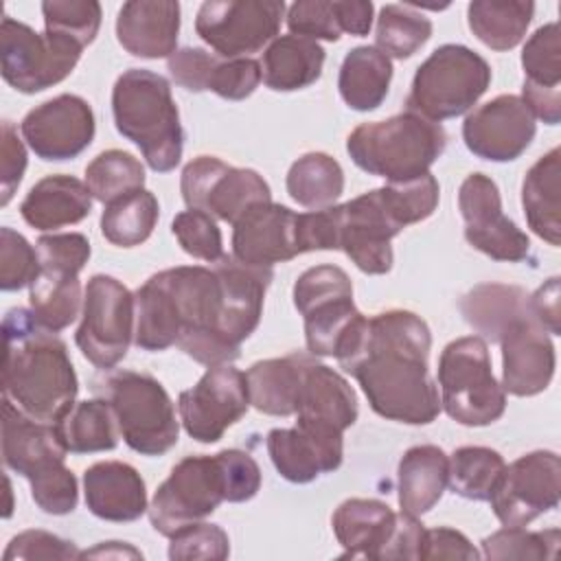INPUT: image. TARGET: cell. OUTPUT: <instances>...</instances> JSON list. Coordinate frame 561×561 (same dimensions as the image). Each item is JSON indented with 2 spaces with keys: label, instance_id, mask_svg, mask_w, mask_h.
I'll use <instances>...</instances> for the list:
<instances>
[{
  "label": "cell",
  "instance_id": "1",
  "mask_svg": "<svg viewBox=\"0 0 561 561\" xmlns=\"http://www.w3.org/2000/svg\"><path fill=\"white\" fill-rule=\"evenodd\" d=\"M270 267L224 254L213 267L180 265L149 276L134 294V344L158 353L178 344L204 366L230 364L261 322Z\"/></svg>",
  "mask_w": 561,
  "mask_h": 561
},
{
  "label": "cell",
  "instance_id": "2",
  "mask_svg": "<svg viewBox=\"0 0 561 561\" xmlns=\"http://www.w3.org/2000/svg\"><path fill=\"white\" fill-rule=\"evenodd\" d=\"M432 333L414 311L362 316L335 359L357 379L373 412L388 421L427 425L440 414V397L427 370Z\"/></svg>",
  "mask_w": 561,
  "mask_h": 561
},
{
  "label": "cell",
  "instance_id": "3",
  "mask_svg": "<svg viewBox=\"0 0 561 561\" xmlns=\"http://www.w3.org/2000/svg\"><path fill=\"white\" fill-rule=\"evenodd\" d=\"M2 392L44 423H57L75 405L79 381L68 348L31 309L13 307L2 320Z\"/></svg>",
  "mask_w": 561,
  "mask_h": 561
},
{
  "label": "cell",
  "instance_id": "4",
  "mask_svg": "<svg viewBox=\"0 0 561 561\" xmlns=\"http://www.w3.org/2000/svg\"><path fill=\"white\" fill-rule=\"evenodd\" d=\"M112 116L121 136L131 140L156 173L180 164L184 129L169 81L147 68L125 70L112 88Z\"/></svg>",
  "mask_w": 561,
  "mask_h": 561
},
{
  "label": "cell",
  "instance_id": "5",
  "mask_svg": "<svg viewBox=\"0 0 561 561\" xmlns=\"http://www.w3.org/2000/svg\"><path fill=\"white\" fill-rule=\"evenodd\" d=\"M445 147L447 134L440 123L412 110L386 121L362 123L346 138L351 160L386 182H405L427 173Z\"/></svg>",
  "mask_w": 561,
  "mask_h": 561
},
{
  "label": "cell",
  "instance_id": "6",
  "mask_svg": "<svg viewBox=\"0 0 561 561\" xmlns=\"http://www.w3.org/2000/svg\"><path fill=\"white\" fill-rule=\"evenodd\" d=\"M94 390L110 403L129 449L142 456H162L175 447L180 421L169 392L156 377L136 370H110L94 379Z\"/></svg>",
  "mask_w": 561,
  "mask_h": 561
},
{
  "label": "cell",
  "instance_id": "7",
  "mask_svg": "<svg viewBox=\"0 0 561 561\" xmlns=\"http://www.w3.org/2000/svg\"><path fill=\"white\" fill-rule=\"evenodd\" d=\"M491 85V66L462 44L438 46L414 72L408 110L445 121L469 112Z\"/></svg>",
  "mask_w": 561,
  "mask_h": 561
},
{
  "label": "cell",
  "instance_id": "8",
  "mask_svg": "<svg viewBox=\"0 0 561 561\" xmlns=\"http://www.w3.org/2000/svg\"><path fill=\"white\" fill-rule=\"evenodd\" d=\"M440 408L460 425L495 423L506 410V394L491 370L486 340L467 335L449 342L438 359Z\"/></svg>",
  "mask_w": 561,
  "mask_h": 561
},
{
  "label": "cell",
  "instance_id": "9",
  "mask_svg": "<svg viewBox=\"0 0 561 561\" xmlns=\"http://www.w3.org/2000/svg\"><path fill=\"white\" fill-rule=\"evenodd\" d=\"M294 305L305 320L307 351L313 357H335L364 316L353 302L348 274L337 265L305 270L294 283Z\"/></svg>",
  "mask_w": 561,
  "mask_h": 561
},
{
  "label": "cell",
  "instance_id": "10",
  "mask_svg": "<svg viewBox=\"0 0 561 561\" xmlns=\"http://www.w3.org/2000/svg\"><path fill=\"white\" fill-rule=\"evenodd\" d=\"M136 329V298L114 276L94 274L83 294L75 342L99 370H112L125 355Z\"/></svg>",
  "mask_w": 561,
  "mask_h": 561
},
{
  "label": "cell",
  "instance_id": "11",
  "mask_svg": "<svg viewBox=\"0 0 561 561\" xmlns=\"http://www.w3.org/2000/svg\"><path fill=\"white\" fill-rule=\"evenodd\" d=\"M81 50L79 44L46 31L37 33L11 15L0 22L2 79L22 94H35L64 81L75 70Z\"/></svg>",
  "mask_w": 561,
  "mask_h": 561
},
{
  "label": "cell",
  "instance_id": "12",
  "mask_svg": "<svg viewBox=\"0 0 561 561\" xmlns=\"http://www.w3.org/2000/svg\"><path fill=\"white\" fill-rule=\"evenodd\" d=\"M226 502V480L219 456H186L156 489L147 508L156 533L171 537L175 530L202 522Z\"/></svg>",
  "mask_w": 561,
  "mask_h": 561
},
{
  "label": "cell",
  "instance_id": "13",
  "mask_svg": "<svg viewBox=\"0 0 561 561\" xmlns=\"http://www.w3.org/2000/svg\"><path fill=\"white\" fill-rule=\"evenodd\" d=\"M280 0H206L195 18L197 35L226 59L250 57L278 35Z\"/></svg>",
  "mask_w": 561,
  "mask_h": 561
},
{
  "label": "cell",
  "instance_id": "14",
  "mask_svg": "<svg viewBox=\"0 0 561 561\" xmlns=\"http://www.w3.org/2000/svg\"><path fill=\"white\" fill-rule=\"evenodd\" d=\"M182 199L188 208L234 224L250 206L272 202L270 184L254 169L230 167L215 156H197L180 178Z\"/></svg>",
  "mask_w": 561,
  "mask_h": 561
},
{
  "label": "cell",
  "instance_id": "15",
  "mask_svg": "<svg viewBox=\"0 0 561 561\" xmlns=\"http://www.w3.org/2000/svg\"><path fill=\"white\" fill-rule=\"evenodd\" d=\"M561 460L550 449L519 456L504 467L489 502L502 526H528L559 506Z\"/></svg>",
  "mask_w": 561,
  "mask_h": 561
},
{
  "label": "cell",
  "instance_id": "16",
  "mask_svg": "<svg viewBox=\"0 0 561 561\" xmlns=\"http://www.w3.org/2000/svg\"><path fill=\"white\" fill-rule=\"evenodd\" d=\"M250 408L245 373L230 364L210 366L199 381L178 397L180 423L197 443H217Z\"/></svg>",
  "mask_w": 561,
  "mask_h": 561
},
{
  "label": "cell",
  "instance_id": "17",
  "mask_svg": "<svg viewBox=\"0 0 561 561\" xmlns=\"http://www.w3.org/2000/svg\"><path fill=\"white\" fill-rule=\"evenodd\" d=\"M458 208L465 219V239L493 261L519 263L530 254V241L513 219L502 213L497 184L484 173H471L458 191Z\"/></svg>",
  "mask_w": 561,
  "mask_h": 561
},
{
  "label": "cell",
  "instance_id": "18",
  "mask_svg": "<svg viewBox=\"0 0 561 561\" xmlns=\"http://www.w3.org/2000/svg\"><path fill=\"white\" fill-rule=\"evenodd\" d=\"M403 230L381 188L362 193L337 206V250L364 272L388 274L392 267L390 241Z\"/></svg>",
  "mask_w": 561,
  "mask_h": 561
},
{
  "label": "cell",
  "instance_id": "19",
  "mask_svg": "<svg viewBox=\"0 0 561 561\" xmlns=\"http://www.w3.org/2000/svg\"><path fill=\"white\" fill-rule=\"evenodd\" d=\"M20 131L31 151L48 162L72 160L85 151L94 138V112L77 94H59L33 107L20 123Z\"/></svg>",
  "mask_w": 561,
  "mask_h": 561
},
{
  "label": "cell",
  "instance_id": "20",
  "mask_svg": "<svg viewBox=\"0 0 561 561\" xmlns=\"http://www.w3.org/2000/svg\"><path fill=\"white\" fill-rule=\"evenodd\" d=\"M502 348V390L515 397H533L543 392L557 366L554 344L548 331L533 316L530 305L515 316L497 335Z\"/></svg>",
  "mask_w": 561,
  "mask_h": 561
},
{
  "label": "cell",
  "instance_id": "21",
  "mask_svg": "<svg viewBox=\"0 0 561 561\" xmlns=\"http://www.w3.org/2000/svg\"><path fill=\"white\" fill-rule=\"evenodd\" d=\"M535 116L517 94H500L467 114L462 140L467 149L491 162H511L533 142Z\"/></svg>",
  "mask_w": 561,
  "mask_h": 561
},
{
  "label": "cell",
  "instance_id": "22",
  "mask_svg": "<svg viewBox=\"0 0 561 561\" xmlns=\"http://www.w3.org/2000/svg\"><path fill=\"white\" fill-rule=\"evenodd\" d=\"M64 447L55 423L24 414L11 399H2V458L28 484L64 469Z\"/></svg>",
  "mask_w": 561,
  "mask_h": 561
},
{
  "label": "cell",
  "instance_id": "23",
  "mask_svg": "<svg viewBox=\"0 0 561 561\" xmlns=\"http://www.w3.org/2000/svg\"><path fill=\"white\" fill-rule=\"evenodd\" d=\"M267 454L280 478L294 484H307L342 465V432L305 423L276 427L267 434Z\"/></svg>",
  "mask_w": 561,
  "mask_h": 561
},
{
  "label": "cell",
  "instance_id": "24",
  "mask_svg": "<svg viewBox=\"0 0 561 561\" xmlns=\"http://www.w3.org/2000/svg\"><path fill=\"white\" fill-rule=\"evenodd\" d=\"M296 217L291 208L274 202L250 206L232 226V256L252 267H270L298 256Z\"/></svg>",
  "mask_w": 561,
  "mask_h": 561
},
{
  "label": "cell",
  "instance_id": "25",
  "mask_svg": "<svg viewBox=\"0 0 561 561\" xmlns=\"http://www.w3.org/2000/svg\"><path fill=\"white\" fill-rule=\"evenodd\" d=\"M522 68L526 79L519 99L535 121L557 125L561 121V42L557 22H548L530 35L522 50Z\"/></svg>",
  "mask_w": 561,
  "mask_h": 561
},
{
  "label": "cell",
  "instance_id": "26",
  "mask_svg": "<svg viewBox=\"0 0 561 561\" xmlns=\"http://www.w3.org/2000/svg\"><path fill=\"white\" fill-rule=\"evenodd\" d=\"M178 33L180 4L173 0H129L118 9L116 39L134 57L169 59Z\"/></svg>",
  "mask_w": 561,
  "mask_h": 561
},
{
  "label": "cell",
  "instance_id": "27",
  "mask_svg": "<svg viewBox=\"0 0 561 561\" xmlns=\"http://www.w3.org/2000/svg\"><path fill=\"white\" fill-rule=\"evenodd\" d=\"M88 511L105 522H136L147 513L142 476L127 462L101 460L83 471Z\"/></svg>",
  "mask_w": 561,
  "mask_h": 561
},
{
  "label": "cell",
  "instance_id": "28",
  "mask_svg": "<svg viewBox=\"0 0 561 561\" xmlns=\"http://www.w3.org/2000/svg\"><path fill=\"white\" fill-rule=\"evenodd\" d=\"M357 394L351 383L327 364L311 362L305 373L296 423L342 432L357 421Z\"/></svg>",
  "mask_w": 561,
  "mask_h": 561
},
{
  "label": "cell",
  "instance_id": "29",
  "mask_svg": "<svg viewBox=\"0 0 561 561\" xmlns=\"http://www.w3.org/2000/svg\"><path fill=\"white\" fill-rule=\"evenodd\" d=\"M92 210V193L81 180L55 173L42 178L20 204L22 219L35 230H57L83 221Z\"/></svg>",
  "mask_w": 561,
  "mask_h": 561
},
{
  "label": "cell",
  "instance_id": "30",
  "mask_svg": "<svg viewBox=\"0 0 561 561\" xmlns=\"http://www.w3.org/2000/svg\"><path fill=\"white\" fill-rule=\"evenodd\" d=\"M394 522L397 513L386 502L366 497L344 500L331 517L342 557L351 559H379Z\"/></svg>",
  "mask_w": 561,
  "mask_h": 561
},
{
  "label": "cell",
  "instance_id": "31",
  "mask_svg": "<svg viewBox=\"0 0 561 561\" xmlns=\"http://www.w3.org/2000/svg\"><path fill=\"white\" fill-rule=\"evenodd\" d=\"M311 362V353H291L252 364L245 373L250 405L270 416L296 414L302 379Z\"/></svg>",
  "mask_w": 561,
  "mask_h": 561
},
{
  "label": "cell",
  "instance_id": "32",
  "mask_svg": "<svg viewBox=\"0 0 561 561\" xmlns=\"http://www.w3.org/2000/svg\"><path fill=\"white\" fill-rule=\"evenodd\" d=\"M449 476V456L436 445L410 447L397 467L399 506L403 513L421 517L438 504Z\"/></svg>",
  "mask_w": 561,
  "mask_h": 561
},
{
  "label": "cell",
  "instance_id": "33",
  "mask_svg": "<svg viewBox=\"0 0 561 561\" xmlns=\"http://www.w3.org/2000/svg\"><path fill=\"white\" fill-rule=\"evenodd\" d=\"M561 149L552 147L526 173L522 206L530 230L550 245L561 243Z\"/></svg>",
  "mask_w": 561,
  "mask_h": 561
},
{
  "label": "cell",
  "instance_id": "34",
  "mask_svg": "<svg viewBox=\"0 0 561 561\" xmlns=\"http://www.w3.org/2000/svg\"><path fill=\"white\" fill-rule=\"evenodd\" d=\"M324 48L307 37L280 35L263 53V83L274 92H294L316 83L322 75Z\"/></svg>",
  "mask_w": 561,
  "mask_h": 561
},
{
  "label": "cell",
  "instance_id": "35",
  "mask_svg": "<svg viewBox=\"0 0 561 561\" xmlns=\"http://www.w3.org/2000/svg\"><path fill=\"white\" fill-rule=\"evenodd\" d=\"M390 79L392 61L388 55L377 46H355L340 66L337 90L351 110L370 112L386 101Z\"/></svg>",
  "mask_w": 561,
  "mask_h": 561
},
{
  "label": "cell",
  "instance_id": "36",
  "mask_svg": "<svg viewBox=\"0 0 561 561\" xmlns=\"http://www.w3.org/2000/svg\"><path fill=\"white\" fill-rule=\"evenodd\" d=\"M57 434L70 454L110 451L118 443V425L103 397L75 403L57 423Z\"/></svg>",
  "mask_w": 561,
  "mask_h": 561
},
{
  "label": "cell",
  "instance_id": "37",
  "mask_svg": "<svg viewBox=\"0 0 561 561\" xmlns=\"http://www.w3.org/2000/svg\"><path fill=\"white\" fill-rule=\"evenodd\" d=\"M535 15V4L524 0H473L467 7L471 33L493 50L515 48Z\"/></svg>",
  "mask_w": 561,
  "mask_h": 561
},
{
  "label": "cell",
  "instance_id": "38",
  "mask_svg": "<svg viewBox=\"0 0 561 561\" xmlns=\"http://www.w3.org/2000/svg\"><path fill=\"white\" fill-rule=\"evenodd\" d=\"M528 309V294L517 285L482 283L460 298V311L482 340L495 342L500 331Z\"/></svg>",
  "mask_w": 561,
  "mask_h": 561
},
{
  "label": "cell",
  "instance_id": "39",
  "mask_svg": "<svg viewBox=\"0 0 561 561\" xmlns=\"http://www.w3.org/2000/svg\"><path fill=\"white\" fill-rule=\"evenodd\" d=\"M289 197L311 210L333 206L344 191V171L335 158L322 151L300 156L287 171Z\"/></svg>",
  "mask_w": 561,
  "mask_h": 561
},
{
  "label": "cell",
  "instance_id": "40",
  "mask_svg": "<svg viewBox=\"0 0 561 561\" xmlns=\"http://www.w3.org/2000/svg\"><path fill=\"white\" fill-rule=\"evenodd\" d=\"M81 307L79 276L39 270L37 278L28 285V309L33 318L53 333L70 327Z\"/></svg>",
  "mask_w": 561,
  "mask_h": 561
},
{
  "label": "cell",
  "instance_id": "41",
  "mask_svg": "<svg viewBox=\"0 0 561 561\" xmlns=\"http://www.w3.org/2000/svg\"><path fill=\"white\" fill-rule=\"evenodd\" d=\"M160 217V204L147 188L134 191L105 204L101 215L103 237L118 248H134L145 243Z\"/></svg>",
  "mask_w": 561,
  "mask_h": 561
},
{
  "label": "cell",
  "instance_id": "42",
  "mask_svg": "<svg viewBox=\"0 0 561 561\" xmlns=\"http://www.w3.org/2000/svg\"><path fill=\"white\" fill-rule=\"evenodd\" d=\"M504 467L506 462L495 449L482 445H465L449 456L447 484L456 495L465 500L489 502Z\"/></svg>",
  "mask_w": 561,
  "mask_h": 561
},
{
  "label": "cell",
  "instance_id": "43",
  "mask_svg": "<svg viewBox=\"0 0 561 561\" xmlns=\"http://www.w3.org/2000/svg\"><path fill=\"white\" fill-rule=\"evenodd\" d=\"M85 184L94 199L112 204L145 186V167L127 151L107 149L85 167Z\"/></svg>",
  "mask_w": 561,
  "mask_h": 561
},
{
  "label": "cell",
  "instance_id": "44",
  "mask_svg": "<svg viewBox=\"0 0 561 561\" xmlns=\"http://www.w3.org/2000/svg\"><path fill=\"white\" fill-rule=\"evenodd\" d=\"M432 37V22L410 4H386L377 18V48L394 59L412 57Z\"/></svg>",
  "mask_w": 561,
  "mask_h": 561
},
{
  "label": "cell",
  "instance_id": "45",
  "mask_svg": "<svg viewBox=\"0 0 561 561\" xmlns=\"http://www.w3.org/2000/svg\"><path fill=\"white\" fill-rule=\"evenodd\" d=\"M42 15L46 33L66 37L81 48L94 42L101 26V4L94 0H46Z\"/></svg>",
  "mask_w": 561,
  "mask_h": 561
},
{
  "label": "cell",
  "instance_id": "46",
  "mask_svg": "<svg viewBox=\"0 0 561 561\" xmlns=\"http://www.w3.org/2000/svg\"><path fill=\"white\" fill-rule=\"evenodd\" d=\"M561 543L559 528L526 530L524 526H504L482 539L486 559H552Z\"/></svg>",
  "mask_w": 561,
  "mask_h": 561
},
{
  "label": "cell",
  "instance_id": "47",
  "mask_svg": "<svg viewBox=\"0 0 561 561\" xmlns=\"http://www.w3.org/2000/svg\"><path fill=\"white\" fill-rule=\"evenodd\" d=\"M381 193L394 219L405 228L410 224L427 219L436 210L440 188L436 178L427 171L405 182H388L386 186H381Z\"/></svg>",
  "mask_w": 561,
  "mask_h": 561
},
{
  "label": "cell",
  "instance_id": "48",
  "mask_svg": "<svg viewBox=\"0 0 561 561\" xmlns=\"http://www.w3.org/2000/svg\"><path fill=\"white\" fill-rule=\"evenodd\" d=\"M171 232L175 234L180 248L193 259L217 263L224 256L221 230L215 217L204 210L188 208L178 213L171 221Z\"/></svg>",
  "mask_w": 561,
  "mask_h": 561
},
{
  "label": "cell",
  "instance_id": "49",
  "mask_svg": "<svg viewBox=\"0 0 561 561\" xmlns=\"http://www.w3.org/2000/svg\"><path fill=\"white\" fill-rule=\"evenodd\" d=\"M169 543L171 561H224L230 554V539L226 530L217 524L193 522L180 530H175Z\"/></svg>",
  "mask_w": 561,
  "mask_h": 561
},
{
  "label": "cell",
  "instance_id": "50",
  "mask_svg": "<svg viewBox=\"0 0 561 561\" xmlns=\"http://www.w3.org/2000/svg\"><path fill=\"white\" fill-rule=\"evenodd\" d=\"M39 274L37 250L13 228H0V289L18 291Z\"/></svg>",
  "mask_w": 561,
  "mask_h": 561
},
{
  "label": "cell",
  "instance_id": "51",
  "mask_svg": "<svg viewBox=\"0 0 561 561\" xmlns=\"http://www.w3.org/2000/svg\"><path fill=\"white\" fill-rule=\"evenodd\" d=\"M261 81H263V75H261V64L256 59L252 57L226 59L217 55L210 68L206 90L228 101H243L259 88Z\"/></svg>",
  "mask_w": 561,
  "mask_h": 561
},
{
  "label": "cell",
  "instance_id": "52",
  "mask_svg": "<svg viewBox=\"0 0 561 561\" xmlns=\"http://www.w3.org/2000/svg\"><path fill=\"white\" fill-rule=\"evenodd\" d=\"M39 256V270L72 274L85 267L90 259V241L81 232H59V234H44L35 243Z\"/></svg>",
  "mask_w": 561,
  "mask_h": 561
},
{
  "label": "cell",
  "instance_id": "53",
  "mask_svg": "<svg viewBox=\"0 0 561 561\" xmlns=\"http://www.w3.org/2000/svg\"><path fill=\"white\" fill-rule=\"evenodd\" d=\"M287 26L291 35L307 39L337 42L342 37L333 0H298L287 9Z\"/></svg>",
  "mask_w": 561,
  "mask_h": 561
},
{
  "label": "cell",
  "instance_id": "54",
  "mask_svg": "<svg viewBox=\"0 0 561 561\" xmlns=\"http://www.w3.org/2000/svg\"><path fill=\"white\" fill-rule=\"evenodd\" d=\"M4 561H33V559H55V561H72V559H81V552L77 550V546L59 535L46 533V530H22L20 535H15L4 554Z\"/></svg>",
  "mask_w": 561,
  "mask_h": 561
},
{
  "label": "cell",
  "instance_id": "55",
  "mask_svg": "<svg viewBox=\"0 0 561 561\" xmlns=\"http://www.w3.org/2000/svg\"><path fill=\"white\" fill-rule=\"evenodd\" d=\"M226 480V502H248L261 489V469L256 460L241 449L217 451Z\"/></svg>",
  "mask_w": 561,
  "mask_h": 561
},
{
  "label": "cell",
  "instance_id": "56",
  "mask_svg": "<svg viewBox=\"0 0 561 561\" xmlns=\"http://www.w3.org/2000/svg\"><path fill=\"white\" fill-rule=\"evenodd\" d=\"M298 254L316 250H337V206L298 213L296 217Z\"/></svg>",
  "mask_w": 561,
  "mask_h": 561
},
{
  "label": "cell",
  "instance_id": "57",
  "mask_svg": "<svg viewBox=\"0 0 561 561\" xmlns=\"http://www.w3.org/2000/svg\"><path fill=\"white\" fill-rule=\"evenodd\" d=\"M31 495L35 504L48 515H68L77 508L79 489L75 473L64 467L31 484Z\"/></svg>",
  "mask_w": 561,
  "mask_h": 561
},
{
  "label": "cell",
  "instance_id": "58",
  "mask_svg": "<svg viewBox=\"0 0 561 561\" xmlns=\"http://www.w3.org/2000/svg\"><path fill=\"white\" fill-rule=\"evenodd\" d=\"M26 171V147L11 121L0 127V204L7 206Z\"/></svg>",
  "mask_w": 561,
  "mask_h": 561
},
{
  "label": "cell",
  "instance_id": "59",
  "mask_svg": "<svg viewBox=\"0 0 561 561\" xmlns=\"http://www.w3.org/2000/svg\"><path fill=\"white\" fill-rule=\"evenodd\" d=\"M217 55L197 48V46H186L175 50L169 59H167V68L173 77V81L188 90V92H204L208 88V77H210V68Z\"/></svg>",
  "mask_w": 561,
  "mask_h": 561
},
{
  "label": "cell",
  "instance_id": "60",
  "mask_svg": "<svg viewBox=\"0 0 561 561\" xmlns=\"http://www.w3.org/2000/svg\"><path fill=\"white\" fill-rule=\"evenodd\" d=\"M419 559H473L476 561L480 559V552L460 530L438 526V528H425Z\"/></svg>",
  "mask_w": 561,
  "mask_h": 561
},
{
  "label": "cell",
  "instance_id": "61",
  "mask_svg": "<svg viewBox=\"0 0 561 561\" xmlns=\"http://www.w3.org/2000/svg\"><path fill=\"white\" fill-rule=\"evenodd\" d=\"M423 535H425V526L419 522V517L408 515L403 511L397 513L394 528L379 559H419Z\"/></svg>",
  "mask_w": 561,
  "mask_h": 561
},
{
  "label": "cell",
  "instance_id": "62",
  "mask_svg": "<svg viewBox=\"0 0 561 561\" xmlns=\"http://www.w3.org/2000/svg\"><path fill=\"white\" fill-rule=\"evenodd\" d=\"M528 305L533 316L539 320V324L552 333H561V316H559V276L548 278L533 296H528Z\"/></svg>",
  "mask_w": 561,
  "mask_h": 561
},
{
  "label": "cell",
  "instance_id": "63",
  "mask_svg": "<svg viewBox=\"0 0 561 561\" xmlns=\"http://www.w3.org/2000/svg\"><path fill=\"white\" fill-rule=\"evenodd\" d=\"M333 11L342 33H351L355 37L368 35L373 26L375 7L368 0H333Z\"/></svg>",
  "mask_w": 561,
  "mask_h": 561
},
{
  "label": "cell",
  "instance_id": "64",
  "mask_svg": "<svg viewBox=\"0 0 561 561\" xmlns=\"http://www.w3.org/2000/svg\"><path fill=\"white\" fill-rule=\"evenodd\" d=\"M142 559V552L121 541H103L92 550L81 552V559Z\"/></svg>",
  "mask_w": 561,
  "mask_h": 561
}]
</instances>
